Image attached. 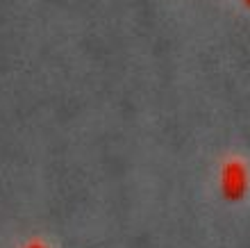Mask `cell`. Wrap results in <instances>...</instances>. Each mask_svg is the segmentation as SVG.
I'll use <instances>...</instances> for the list:
<instances>
[{
	"label": "cell",
	"mask_w": 250,
	"mask_h": 248,
	"mask_svg": "<svg viewBox=\"0 0 250 248\" xmlns=\"http://www.w3.org/2000/svg\"><path fill=\"white\" fill-rule=\"evenodd\" d=\"M244 189V171H241V164H230L228 169V191L232 196H239Z\"/></svg>",
	"instance_id": "cell-1"
}]
</instances>
